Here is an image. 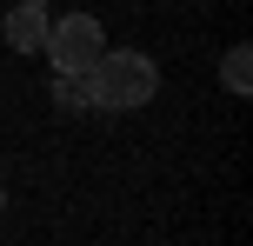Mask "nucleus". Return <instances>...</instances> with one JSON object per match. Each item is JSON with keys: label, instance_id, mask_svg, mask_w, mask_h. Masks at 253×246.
Masks as SVG:
<instances>
[{"label": "nucleus", "instance_id": "7ed1b4c3", "mask_svg": "<svg viewBox=\"0 0 253 246\" xmlns=\"http://www.w3.org/2000/svg\"><path fill=\"white\" fill-rule=\"evenodd\" d=\"M40 40H47V0H20L7 13V47L13 53H40Z\"/></svg>", "mask_w": 253, "mask_h": 246}, {"label": "nucleus", "instance_id": "f03ea898", "mask_svg": "<svg viewBox=\"0 0 253 246\" xmlns=\"http://www.w3.org/2000/svg\"><path fill=\"white\" fill-rule=\"evenodd\" d=\"M40 53L53 60V73H93V60L107 53V27L93 13H60V20H47Z\"/></svg>", "mask_w": 253, "mask_h": 246}, {"label": "nucleus", "instance_id": "39448f33", "mask_svg": "<svg viewBox=\"0 0 253 246\" xmlns=\"http://www.w3.org/2000/svg\"><path fill=\"white\" fill-rule=\"evenodd\" d=\"M53 100L74 106V113H80V106H93V100H87V73H53Z\"/></svg>", "mask_w": 253, "mask_h": 246}, {"label": "nucleus", "instance_id": "f257e3e1", "mask_svg": "<svg viewBox=\"0 0 253 246\" xmlns=\"http://www.w3.org/2000/svg\"><path fill=\"white\" fill-rule=\"evenodd\" d=\"M160 93V67L147 60L140 47H107L87 73V100L100 113H126V106H147Z\"/></svg>", "mask_w": 253, "mask_h": 246}, {"label": "nucleus", "instance_id": "20e7f679", "mask_svg": "<svg viewBox=\"0 0 253 246\" xmlns=\"http://www.w3.org/2000/svg\"><path fill=\"white\" fill-rule=\"evenodd\" d=\"M220 87H227V93H247V87H253V53H247V47H227V60H220Z\"/></svg>", "mask_w": 253, "mask_h": 246}, {"label": "nucleus", "instance_id": "423d86ee", "mask_svg": "<svg viewBox=\"0 0 253 246\" xmlns=\"http://www.w3.org/2000/svg\"><path fill=\"white\" fill-rule=\"evenodd\" d=\"M0 207H7V193H0Z\"/></svg>", "mask_w": 253, "mask_h": 246}]
</instances>
